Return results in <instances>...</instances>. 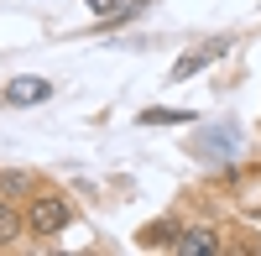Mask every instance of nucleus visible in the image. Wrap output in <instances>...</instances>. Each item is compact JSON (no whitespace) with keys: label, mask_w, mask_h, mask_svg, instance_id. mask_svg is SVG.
<instances>
[{"label":"nucleus","mask_w":261,"mask_h":256,"mask_svg":"<svg viewBox=\"0 0 261 256\" xmlns=\"http://www.w3.org/2000/svg\"><path fill=\"white\" fill-rule=\"evenodd\" d=\"M225 47H230V42H220V37H214V42H204L199 53H183L178 63H172V79H193V73L204 68V63H214V58H225Z\"/></svg>","instance_id":"obj_4"},{"label":"nucleus","mask_w":261,"mask_h":256,"mask_svg":"<svg viewBox=\"0 0 261 256\" xmlns=\"http://www.w3.org/2000/svg\"><path fill=\"white\" fill-rule=\"evenodd\" d=\"M21 230H27V220H21L16 209H11V199L0 194V246H16V236H21Z\"/></svg>","instance_id":"obj_5"},{"label":"nucleus","mask_w":261,"mask_h":256,"mask_svg":"<svg viewBox=\"0 0 261 256\" xmlns=\"http://www.w3.org/2000/svg\"><path fill=\"white\" fill-rule=\"evenodd\" d=\"M89 11H99V16H110V11H120V0H89Z\"/></svg>","instance_id":"obj_9"},{"label":"nucleus","mask_w":261,"mask_h":256,"mask_svg":"<svg viewBox=\"0 0 261 256\" xmlns=\"http://www.w3.org/2000/svg\"><path fill=\"white\" fill-rule=\"evenodd\" d=\"M172 251H178V256H220V230H214V225H193V230H178Z\"/></svg>","instance_id":"obj_2"},{"label":"nucleus","mask_w":261,"mask_h":256,"mask_svg":"<svg viewBox=\"0 0 261 256\" xmlns=\"http://www.w3.org/2000/svg\"><path fill=\"white\" fill-rule=\"evenodd\" d=\"M27 230L32 236H42V241H53V236H63L68 230V220H73V204H68V194H53V188H37V194H27Z\"/></svg>","instance_id":"obj_1"},{"label":"nucleus","mask_w":261,"mask_h":256,"mask_svg":"<svg viewBox=\"0 0 261 256\" xmlns=\"http://www.w3.org/2000/svg\"><path fill=\"white\" fill-rule=\"evenodd\" d=\"M178 241V230L172 225H151V230H141V246H172Z\"/></svg>","instance_id":"obj_7"},{"label":"nucleus","mask_w":261,"mask_h":256,"mask_svg":"<svg viewBox=\"0 0 261 256\" xmlns=\"http://www.w3.org/2000/svg\"><path fill=\"white\" fill-rule=\"evenodd\" d=\"M178 120H188L183 110H141V125H178Z\"/></svg>","instance_id":"obj_8"},{"label":"nucleus","mask_w":261,"mask_h":256,"mask_svg":"<svg viewBox=\"0 0 261 256\" xmlns=\"http://www.w3.org/2000/svg\"><path fill=\"white\" fill-rule=\"evenodd\" d=\"M6 99L16 105V110H27V105H47L53 99V84L47 79H11L6 84Z\"/></svg>","instance_id":"obj_3"},{"label":"nucleus","mask_w":261,"mask_h":256,"mask_svg":"<svg viewBox=\"0 0 261 256\" xmlns=\"http://www.w3.org/2000/svg\"><path fill=\"white\" fill-rule=\"evenodd\" d=\"M0 194H6V199H21V194H37V188H32V173H0Z\"/></svg>","instance_id":"obj_6"}]
</instances>
